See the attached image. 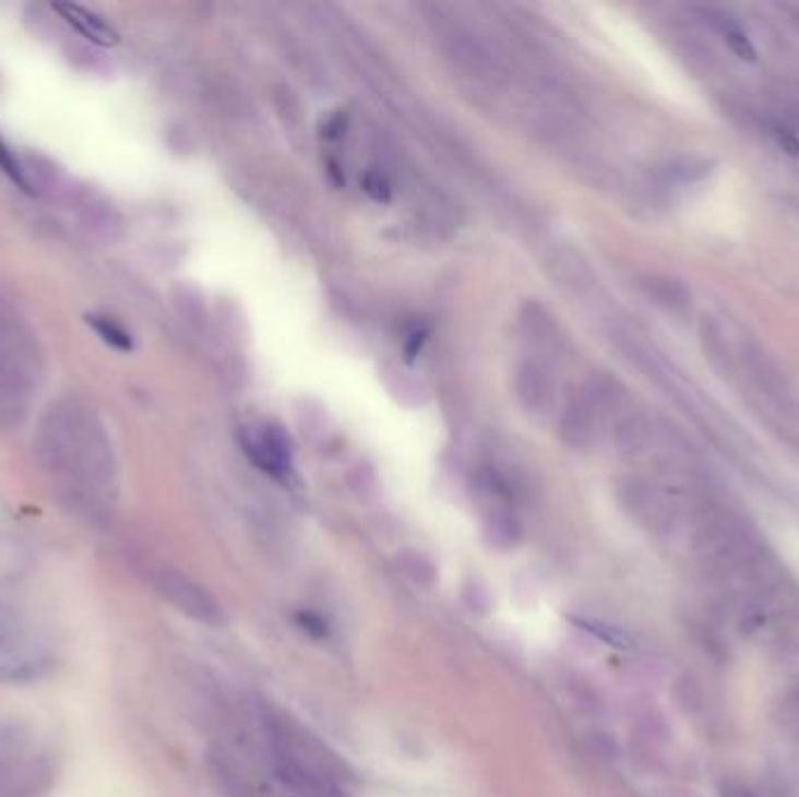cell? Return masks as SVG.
Masks as SVG:
<instances>
[{
  "instance_id": "6da1fadb",
  "label": "cell",
  "mask_w": 799,
  "mask_h": 797,
  "mask_svg": "<svg viewBox=\"0 0 799 797\" xmlns=\"http://www.w3.org/2000/svg\"><path fill=\"white\" fill-rule=\"evenodd\" d=\"M55 784V756L28 725L0 721V797H45Z\"/></svg>"
},
{
  "instance_id": "7a4b0ae2",
  "label": "cell",
  "mask_w": 799,
  "mask_h": 797,
  "mask_svg": "<svg viewBox=\"0 0 799 797\" xmlns=\"http://www.w3.org/2000/svg\"><path fill=\"white\" fill-rule=\"evenodd\" d=\"M739 374L758 412L790 442H799V401L778 362L755 342L739 346Z\"/></svg>"
},
{
  "instance_id": "3957f363",
  "label": "cell",
  "mask_w": 799,
  "mask_h": 797,
  "mask_svg": "<svg viewBox=\"0 0 799 797\" xmlns=\"http://www.w3.org/2000/svg\"><path fill=\"white\" fill-rule=\"evenodd\" d=\"M52 667L47 647L12 606L0 602V683H28Z\"/></svg>"
},
{
  "instance_id": "277c9868",
  "label": "cell",
  "mask_w": 799,
  "mask_h": 797,
  "mask_svg": "<svg viewBox=\"0 0 799 797\" xmlns=\"http://www.w3.org/2000/svg\"><path fill=\"white\" fill-rule=\"evenodd\" d=\"M157 590L169 599L178 610L188 612V616L202 620V622H211L215 624L220 620V610L218 604H215L208 592L196 585L194 580L180 575L176 571H164L157 578Z\"/></svg>"
},
{
  "instance_id": "5b68a950",
  "label": "cell",
  "mask_w": 799,
  "mask_h": 797,
  "mask_svg": "<svg viewBox=\"0 0 799 797\" xmlns=\"http://www.w3.org/2000/svg\"><path fill=\"white\" fill-rule=\"evenodd\" d=\"M514 393L530 414H547L554 407L552 377L538 362H522L514 372Z\"/></svg>"
},
{
  "instance_id": "8992f818",
  "label": "cell",
  "mask_w": 799,
  "mask_h": 797,
  "mask_svg": "<svg viewBox=\"0 0 799 797\" xmlns=\"http://www.w3.org/2000/svg\"><path fill=\"white\" fill-rule=\"evenodd\" d=\"M248 454L262 471L274 477H283L290 471V444L274 426H266L264 433L248 444Z\"/></svg>"
},
{
  "instance_id": "52a82bcc",
  "label": "cell",
  "mask_w": 799,
  "mask_h": 797,
  "mask_svg": "<svg viewBox=\"0 0 799 797\" xmlns=\"http://www.w3.org/2000/svg\"><path fill=\"white\" fill-rule=\"evenodd\" d=\"M699 340H702V348L706 354V360L711 362V368L718 372L720 377L735 379L739 374V360H737V352H731V346L725 337V330L720 328L718 321L713 319H704L702 325H699Z\"/></svg>"
},
{
  "instance_id": "ba28073f",
  "label": "cell",
  "mask_w": 799,
  "mask_h": 797,
  "mask_svg": "<svg viewBox=\"0 0 799 797\" xmlns=\"http://www.w3.org/2000/svg\"><path fill=\"white\" fill-rule=\"evenodd\" d=\"M55 10L63 16L65 24H71L77 33L90 38L96 45H115L118 43V33H115L102 16L96 12L75 5V3H57Z\"/></svg>"
},
{
  "instance_id": "9c48e42d",
  "label": "cell",
  "mask_w": 799,
  "mask_h": 797,
  "mask_svg": "<svg viewBox=\"0 0 799 797\" xmlns=\"http://www.w3.org/2000/svg\"><path fill=\"white\" fill-rule=\"evenodd\" d=\"M645 290L657 305L669 311H688L692 305L690 288L671 276H651L645 281Z\"/></svg>"
},
{
  "instance_id": "30bf717a",
  "label": "cell",
  "mask_w": 799,
  "mask_h": 797,
  "mask_svg": "<svg viewBox=\"0 0 799 797\" xmlns=\"http://www.w3.org/2000/svg\"><path fill=\"white\" fill-rule=\"evenodd\" d=\"M711 159L702 157V155H692V157H680L673 159L669 166L664 169V176L673 186H692V182L702 180L711 174Z\"/></svg>"
},
{
  "instance_id": "8fae6325",
  "label": "cell",
  "mask_w": 799,
  "mask_h": 797,
  "mask_svg": "<svg viewBox=\"0 0 799 797\" xmlns=\"http://www.w3.org/2000/svg\"><path fill=\"white\" fill-rule=\"evenodd\" d=\"M90 325H94V330L98 332V335H102L104 337V342H108L110 346H115V348H120V352H131V337L127 335V332L120 328V325H115L112 321H108V319H102V317H90Z\"/></svg>"
},
{
  "instance_id": "7c38bea8",
  "label": "cell",
  "mask_w": 799,
  "mask_h": 797,
  "mask_svg": "<svg viewBox=\"0 0 799 797\" xmlns=\"http://www.w3.org/2000/svg\"><path fill=\"white\" fill-rule=\"evenodd\" d=\"M0 171H3L14 182L16 188H22L24 192H31L28 180H26V176L22 171V166H20V162H16L14 153L10 151V145L5 143L3 136H0Z\"/></svg>"
},
{
  "instance_id": "4fadbf2b",
  "label": "cell",
  "mask_w": 799,
  "mask_h": 797,
  "mask_svg": "<svg viewBox=\"0 0 799 797\" xmlns=\"http://www.w3.org/2000/svg\"><path fill=\"white\" fill-rule=\"evenodd\" d=\"M723 797H753L751 793H748V790H743V788H737V786H727L725 788V795Z\"/></svg>"
}]
</instances>
